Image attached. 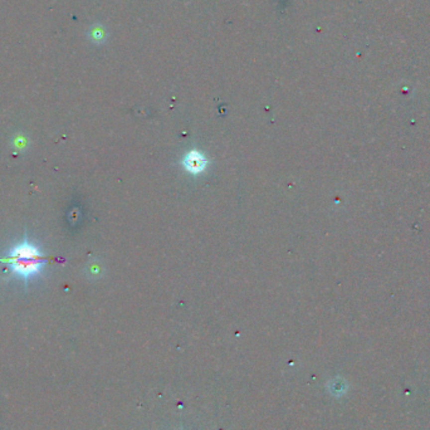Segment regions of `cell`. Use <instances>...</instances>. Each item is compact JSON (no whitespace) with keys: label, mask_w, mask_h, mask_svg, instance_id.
Masks as SVG:
<instances>
[{"label":"cell","mask_w":430,"mask_h":430,"mask_svg":"<svg viewBox=\"0 0 430 430\" xmlns=\"http://www.w3.org/2000/svg\"><path fill=\"white\" fill-rule=\"evenodd\" d=\"M327 389L329 390V393L334 396H340L342 394H345L346 391V384L343 380H332L328 382Z\"/></svg>","instance_id":"obj_2"},{"label":"cell","mask_w":430,"mask_h":430,"mask_svg":"<svg viewBox=\"0 0 430 430\" xmlns=\"http://www.w3.org/2000/svg\"><path fill=\"white\" fill-rule=\"evenodd\" d=\"M0 262L5 263L11 273L28 282L42 272L47 258L37 245L24 239V242L10 248L8 254L1 258Z\"/></svg>","instance_id":"obj_1"}]
</instances>
